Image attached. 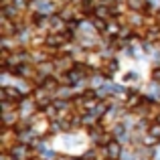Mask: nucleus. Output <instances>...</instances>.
I'll list each match as a JSON object with an SVG mask.
<instances>
[{"mask_svg":"<svg viewBox=\"0 0 160 160\" xmlns=\"http://www.w3.org/2000/svg\"><path fill=\"white\" fill-rule=\"evenodd\" d=\"M120 152H122V150H120V144H118V142H109V144H108V154L112 158H118Z\"/></svg>","mask_w":160,"mask_h":160,"instance_id":"nucleus-2","label":"nucleus"},{"mask_svg":"<svg viewBox=\"0 0 160 160\" xmlns=\"http://www.w3.org/2000/svg\"><path fill=\"white\" fill-rule=\"evenodd\" d=\"M158 122H160V118H158Z\"/></svg>","mask_w":160,"mask_h":160,"instance_id":"nucleus-7","label":"nucleus"},{"mask_svg":"<svg viewBox=\"0 0 160 160\" xmlns=\"http://www.w3.org/2000/svg\"><path fill=\"white\" fill-rule=\"evenodd\" d=\"M106 67H108V75L116 73V71H118V61H116V59H112V61L106 63Z\"/></svg>","mask_w":160,"mask_h":160,"instance_id":"nucleus-3","label":"nucleus"},{"mask_svg":"<svg viewBox=\"0 0 160 160\" xmlns=\"http://www.w3.org/2000/svg\"><path fill=\"white\" fill-rule=\"evenodd\" d=\"M150 136H152V138H160V122L150 128Z\"/></svg>","mask_w":160,"mask_h":160,"instance_id":"nucleus-4","label":"nucleus"},{"mask_svg":"<svg viewBox=\"0 0 160 160\" xmlns=\"http://www.w3.org/2000/svg\"><path fill=\"white\" fill-rule=\"evenodd\" d=\"M2 99H4V102L18 103V102H22V93H20L18 89H14V87L4 85V87H2Z\"/></svg>","mask_w":160,"mask_h":160,"instance_id":"nucleus-1","label":"nucleus"},{"mask_svg":"<svg viewBox=\"0 0 160 160\" xmlns=\"http://www.w3.org/2000/svg\"><path fill=\"white\" fill-rule=\"evenodd\" d=\"M136 79H138L136 73H128V75H126V81H136Z\"/></svg>","mask_w":160,"mask_h":160,"instance_id":"nucleus-6","label":"nucleus"},{"mask_svg":"<svg viewBox=\"0 0 160 160\" xmlns=\"http://www.w3.org/2000/svg\"><path fill=\"white\" fill-rule=\"evenodd\" d=\"M152 77H154V81L160 83V67H156V69L152 71Z\"/></svg>","mask_w":160,"mask_h":160,"instance_id":"nucleus-5","label":"nucleus"}]
</instances>
